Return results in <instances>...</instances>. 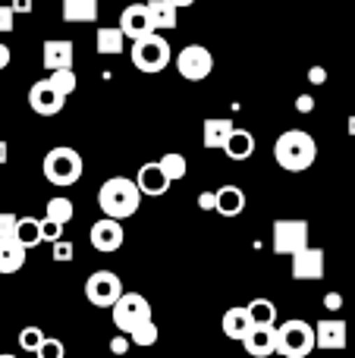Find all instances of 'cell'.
<instances>
[{
    "mask_svg": "<svg viewBox=\"0 0 355 358\" xmlns=\"http://www.w3.org/2000/svg\"><path fill=\"white\" fill-rule=\"evenodd\" d=\"M13 13H25V16H29V13H31V6H35V3H31V0H13Z\"/></svg>",
    "mask_w": 355,
    "mask_h": 358,
    "instance_id": "7bdbcfd3",
    "label": "cell"
},
{
    "mask_svg": "<svg viewBox=\"0 0 355 358\" xmlns=\"http://www.w3.org/2000/svg\"><path fill=\"white\" fill-rule=\"evenodd\" d=\"M308 248V220H277L274 223V252L299 255Z\"/></svg>",
    "mask_w": 355,
    "mask_h": 358,
    "instance_id": "9c48e42d",
    "label": "cell"
},
{
    "mask_svg": "<svg viewBox=\"0 0 355 358\" xmlns=\"http://www.w3.org/2000/svg\"><path fill=\"white\" fill-rule=\"evenodd\" d=\"M214 69V54L201 44H186V48L176 54V73L186 82H205Z\"/></svg>",
    "mask_w": 355,
    "mask_h": 358,
    "instance_id": "ba28073f",
    "label": "cell"
},
{
    "mask_svg": "<svg viewBox=\"0 0 355 358\" xmlns=\"http://www.w3.org/2000/svg\"><path fill=\"white\" fill-rule=\"evenodd\" d=\"M48 79H50V85H54L57 92L63 94V98H69V94L75 92V73H73V69H60V73H50Z\"/></svg>",
    "mask_w": 355,
    "mask_h": 358,
    "instance_id": "4dcf8cb0",
    "label": "cell"
},
{
    "mask_svg": "<svg viewBox=\"0 0 355 358\" xmlns=\"http://www.w3.org/2000/svg\"><path fill=\"white\" fill-rule=\"evenodd\" d=\"M129 340H132V346H142V349L145 346H154V343H157V324L154 321H145L142 327L132 330Z\"/></svg>",
    "mask_w": 355,
    "mask_h": 358,
    "instance_id": "f546056e",
    "label": "cell"
},
{
    "mask_svg": "<svg viewBox=\"0 0 355 358\" xmlns=\"http://www.w3.org/2000/svg\"><path fill=\"white\" fill-rule=\"evenodd\" d=\"M98 204H101V210H104V217L126 220V217H132L138 210V204H142V189H138L136 179L110 176L98 189Z\"/></svg>",
    "mask_w": 355,
    "mask_h": 358,
    "instance_id": "6da1fadb",
    "label": "cell"
},
{
    "mask_svg": "<svg viewBox=\"0 0 355 358\" xmlns=\"http://www.w3.org/2000/svg\"><path fill=\"white\" fill-rule=\"evenodd\" d=\"M226 157L230 161H249L252 155H255V136L252 132H245V129H236L230 136V142H226Z\"/></svg>",
    "mask_w": 355,
    "mask_h": 358,
    "instance_id": "d4e9b609",
    "label": "cell"
},
{
    "mask_svg": "<svg viewBox=\"0 0 355 358\" xmlns=\"http://www.w3.org/2000/svg\"><path fill=\"white\" fill-rule=\"evenodd\" d=\"M123 280L113 271H94L92 277L85 280V299L94 305V308H113L123 296Z\"/></svg>",
    "mask_w": 355,
    "mask_h": 358,
    "instance_id": "52a82bcc",
    "label": "cell"
},
{
    "mask_svg": "<svg viewBox=\"0 0 355 358\" xmlns=\"http://www.w3.org/2000/svg\"><path fill=\"white\" fill-rule=\"evenodd\" d=\"M324 277V252L308 245L305 252L293 255V280H321Z\"/></svg>",
    "mask_w": 355,
    "mask_h": 358,
    "instance_id": "9a60e30c",
    "label": "cell"
},
{
    "mask_svg": "<svg viewBox=\"0 0 355 358\" xmlns=\"http://www.w3.org/2000/svg\"><path fill=\"white\" fill-rule=\"evenodd\" d=\"M296 110H299V113H312L314 110V98H312V94H299V98H296Z\"/></svg>",
    "mask_w": 355,
    "mask_h": 358,
    "instance_id": "ab89813d",
    "label": "cell"
},
{
    "mask_svg": "<svg viewBox=\"0 0 355 358\" xmlns=\"http://www.w3.org/2000/svg\"><path fill=\"white\" fill-rule=\"evenodd\" d=\"M233 132H236V126H233L230 120L211 117V120H205V126H201V142H205L208 148H226Z\"/></svg>",
    "mask_w": 355,
    "mask_h": 358,
    "instance_id": "d6986e66",
    "label": "cell"
},
{
    "mask_svg": "<svg viewBox=\"0 0 355 358\" xmlns=\"http://www.w3.org/2000/svg\"><path fill=\"white\" fill-rule=\"evenodd\" d=\"M16 239L22 242L25 248H35L38 242H44V239H41V220H35V217H19V233H16Z\"/></svg>",
    "mask_w": 355,
    "mask_h": 358,
    "instance_id": "4316f807",
    "label": "cell"
},
{
    "mask_svg": "<svg viewBox=\"0 0 355 358\" xmlns=\"http://www.w3.org/2000/svg\"><path fill=\"white\" fill-rule=\"evenodd\" d=\"M129 346H132L129 336H113V340H110V355H113V358L126 355V352H129Z\"/></svg>",
    "mask_w": 355,
    "mask_h": 358,
    "instance_id": "8d00e7d4",
    "label": "cell"
},
{
    "mask_svg": "<svg viewBox=\"0 0 355 358\" xmlns=\"http://www.w3.org/2000/svg\"><path fill=\"white\" fill-rule=\"evenodd\" d=\"M113 327L123 336H129L136 327H142L145 321H151V302L142 292H123L119 302L113 305Z\"/></svg>",
    "mask_w": 355,
    "mask_h": 358,
    "instance_id": "8992f818",
    "label": "cell"
},
{
    "mask_svg": "<svg viewBox=\"0 0 355 358\" xmlns=\"http://www.w3.org/2000/svg\"><path fill=\"white\" fill-rule=\"evenodd\" d=\"M346 334H349V327H346V321H340V317H324V321L314 324V336H318V349H324V352H340V349H346Z\"/></svg>",
    "mask_w": 355,
    "mask_h": 358,
    "instance_id": "4fadbf2b",
    "label": "cell"
},
{
    "mask_svg": "<svg viewBox=\"0 0 355 358\" xmlns=\"http://www.w3.org/2000/svg\"><path fill=\"white\" fill-rule=\"evenodd\" d=\"M308 79H312L314 85H324V82H327V73H324V66H312V73H308Z\"/></svg>",
    "mask_w": 355,
    "mask_h": 358,
    "instance_id": "b9f144b4",
    "label": "cell"
},
{
    "mask_svg": "<svg viewBox=\"0 0 355 358\" xmlns=\"http://www.w3.org/2000/svg\"><path fill=\"white\" fill-rule=\"evenodd\" d=\"M170 3H173V6H176V10H182V6H192V3H195V0H170Z\"/></svg>",
    "mask_w": 355,
    "mask_h": 358,
    "instance_id": "bcb514c9",
    "label": "cell"
},
{
    "mask_svg": "<svg viewBox=\"0 0 355 358\" xmlns=\"http://www.w3.org/2000/svg\"><path fill=\"white\" fill-rule=\"evenodd\" d=\"M318 349V336H314V327L308 321H283L277 327V352L283 358H305Z\"/></svg>",
    "mask_w": 355,
    "mask_h": 358,
    "instance_id": "277c9868",
    "label": "cell"
},
{
    "mask_svg": "<svg viewBox=\"0 0 355 358\" xmlns=\"http://www.w3.org/2000/svg\"><path fill=\"white\" fill-rule=\"evenodd\" d=\"M25 252H29V248H25L19 239H0V273L22 271Z\"/></svg>",
    "mask_w": 355,
    "mask_h": 358,
    "instance_id": "ffe728a7",
    "label": "cell"
},
{
    "mask_svg": "<svg viewBox=\"0 0 355 358\" xmlns=\"http://www.w3.org/2000/svg\"><path fill=\"white\" fill-rule=\"evenodd\" d=\"M13 19H16V13H13V6H0V35H6V31H13Z\"/></svg>",
    "mask_w": 355,
    "mask_h": 358,
    "instance_id": "74e56055",
    "label": "cell"
},
{
    "mask_svg": "<svg viewBox=\"0 0 355 358\" xmlns=\"http://www.w3.org/2000/svg\"><path fill=\"white\" fill-rule=\"evenodd\" d=\"M44 340H48V336H44L41 327H22V334H19V346H22L25 352H38Z\"/></svg>",
    "mask_w": 355,
    "mask_h": 358,
    "instance_id": "1f68e13d",
    "label": "cell"
},
{
    "mask_svg": "<svg viewBox=\"0 0 355 358\" xmlns=\"http://www.w3.org/2000/svg\"><path fill=\"white\" fill-rule=\"evenodd\" d=\"M41 239L50 242V245H54V242H60V239H63V227L44 217V220H41Z\"/></svg>",
    "mask_w": 355,
    "mask_h": 358,
    "instance_id": "e575fe53",
    "label": "cell"
},
{
    "mask_svg": "<svg viewBox=\"0 0 355 358\" xmlns=\"http://www.w3.org/2000/svg\"><path fill=\"white\" fill-rule=\"evenodd\" d=\"M245 352L252 358H268L277 352V327H255L249 336L242 340Z\"/></svg>",
    "mask_w": 355,
    "mask_h": 358,
    "instance_id": "e0dca14e",
    "label": "cell"
},
{
    "mask_svg": "<svg viewBox=\"0 0 355 358\" xmlns=\"http://www.w3.org/2000/svg\"><path fill=\"white\" fill-rule=\"evenodd\" d=\"M245 308H249L255 327H274L277 324V305L270 302V299H252Z\"/></svg>",
    "mask_w": 355,
    "mask_h": 358,
    "instance_id": "484cf974",
    "label": "cell"
},
{
    "mask_svg": "<svg viewBox=\"0 0 355 358\" xmlns=\"http://www.w3.org/2000/svg\"><path fill=\"white\" fill-rule=\"evenodd\" d=\"M44 179H48L50 185H60V189H66V185H75L82 179V170H85V161H82V155L75 148H66V145H60V148H50L48 155H44Z\"/></svg>",
    "mask_w": 355,
    "mask_h": 358,
    "instance_id": "3957f363",
    "label": "cell"
},
{
    "mask_svg": "<svg viewBox=\"0 0 355 358\" xmlns=\"http://www.w3.org/2000/svg\"><path fill=\"white\" fill-rule=\"evenodd\" d=\"M10 60H13L10 48H6V44H0V69H6V66H10Z\"/></svg>",
    "mask_w": 355,
    "mask_h": 358,
    "instance_id": "ee69618b",
    "label": "cell"
},
{
    "mask_svg": "<svg viewBox=\"0 0 355 358\" xmlns=\"http://www.w3.org/2000/svg\"><path fill=\"white\" fill-rule=\"evenodd\" d=\"M318 157V142L302 129H287L280 138L274 142V161L280 164L289 173H302L308 170Z\"/></svg>",
    "mask_w": 355,
    "mask_h": 358,
    "instance_id": "7a4b0ae2",
    "label": "cell"
},
{
    "mask_svg": "<svg viewBox=\"0 0 355 358\" xmlns=\"http://www.w3.org/2000/svg\"><path fill=\"white\" fill-rule=\"evenodd\" d=\"M73 57H75V48H73V41H66V38H50V41H44L41 63L48 73L73 69Z\"/></svg>",
    "mask_w": 355,
    "mask_h": 358,
    "instance_id": "5bb4252c",
    "label": "cell"
},
{
    "mask_svg": "<svg viewBox=\"0 0 355 358\" xmlns=\"http://www.w3.org/2000/svg\"><path fill=\"white\" fill-rule=\"evenodd\" d=\"M346 129H349V136H355V117H349V126H346Z\"/></svg>",
    "mask_w": 355,
    "mask_h": 358,
    "instance_id": "7dc6e473",
    "label": "cell"
},
{
    "mask_svg": "<svg viewBox=\"0 0 355 358\" xmlns=\"http://www.w3.org/2000/svg\"><path fill=\"white\" fill-rule=\"evenodd\" d=\"M19 233V217L10 210H0V239H16Z\"/></svg>",
    "mask_w": 355,
    "mask_h": 358,
    "instance_id": "d6a6232c",
    "label": "cell"
},
{
    "mask_svg": "<svg viewBox=\"0 0 355 358\" xmlns=\"http://www.w3.org/2000/svg\"><path fill=\"white\" fill-rule=\"evenodd\" d=\"M35 355H38V358H63V355H66V346H63L57 336H48V340L41 343V349H38Z\"/></svg>",
    "mask_w": 355,
    "mask_h": 358,
    "instance_id": "836d02e7",
    "label": "cell"
},
{
    "mask_svg": "<svg viewBox=\"0 0 355 358\" xmlns=\"http://www.w3.org/2000/svg\"><path fill=\"white\" fill-rule=\"evenodd\" d=\"M148 16H151L154 31L176 29V6L170 3V0H151V3H148Z\"/></svg>",
    "mask_w": 355,
    "mask_h": 358,
    "instance_id": "cb8c5ba5",
    "label": "cell"
},
{
    "mask_svg": "<svg viewBox=\"0 0 355 358\" xmlns=\"http://www.w3.org/2000/svg\"><path fill=\"white\" fill-rule=\"evenodd\" d=\"M220 327H224L226 340H239V343H242L245 336L255 330V321H252L249 308H230L224 315V324H220Z\"/></svg>",
    "mask_w": 355,
    "mask_h": 358,
    "instance_id": "ac0fdd59",
    "label": "cell"
},
{
    "mask_svg": "<svg viewBox=\"0 0 355 358\" xmlns=\"http://www.w3.org/2000/svg\"><path fill=\"white\" fill-rule=\"evenodd\" d=\"M245 210V192L239 185H220L217 189V214L239 217Z\"/></svg>",
    "mask_w": 355,
    "mask_h": 358,
    "instance_id": "44dd1931",
    "label": "cell"
},
{
    "mask_svg": "<svg viewBox=\"0 0 355 358\" xmlns=\"http://www.w3.org/2000/svg\"><path fill=\"white\" fill-rule=\"evenodd\" d=\"M0 358H19V355H6V352H3V355H0Z\"/></svg>",
    "mask_w": 355,
    "mask_h": 358,
    "instance_id": "c3c4849f",
    "label": "cell"
},
{
    "mask_svg": "<svg viewBox=\"0 0 355 358\" xmlns=\"http://www.w3.org/2000/svg\"><path fill=\"white\" fill-rule=\"evenodd\" d=\"M170 60H173L170 41L164 35H157V31H151V35L132 41V63H136L138 73L154 76V73H161V69H167Z\"/></svg>",
    "mask_w": 355,
    "mask_h": 358,
    "instance_id": "5b68a950",
    "label": "cell"
},
{
    "mask_svg": "<svg viewBox=\"0 0 355 358\" xmlns=\"http://www.w3.org/2000/svg\"><path fill=\"white\" fill-rule=\"evenodd\" d=\"M50 255H54V261H69L75 255V245L73 242H66V239H60V242L50 245Z\"/></svg>",
    "mask_w": 355,
    "mask_h": 358,
    "instance_id": "d590c367",
    "label": "cell"
},
{
    "mask_svg": "<svg viewBox=\"0 0 355 358\" xmlns=\"http://www.w3.org/2000/svg\"><path fill=\"white\" fill-rule=\"evenodd\" d=\"M73 214H75V208H73V201L69 198H50L48 201V220H54V223H60V227H66L69 220H73Z\"/></svg>",
    "mask_w": 355,
    "mask_h": 358,
    "instance_id": "83f0119b",
    "label": "cell"
},
{
    "mask_svg": "<svg viewBox=\"0 0 355 358\" xmlns=\"http://www.w3.org/2000/svg\"><path fill=\"white\" fill-rule=\"evenodd\" d=\"M157 164H161V170H164V173H167L170 182H176V179H182V176L189 173V161H186V157H182V155H176V151H170V155H164Z\"/></svg>",
    "mask_w": 355,
    "mask_h": 358,
    "instance_id": "f1b7e54d",
    "label": "cell"
},
{
    "mask_svg": "<svg viewBox=\"0 0 355 358\" xmlns=\"http://www.w3.org/2000/svg\"><path fill=\"white\" fill-rule=\"evenodd\" d=\"M324 308L327 311H340V308H343V296H340V292H327V296H324Z\"/></svg>",
    "mask_w": 355,
    "mask_h": 358,
    "instance_id": "60d3db41",
    "label": "cell"
},
{
    "mask_svg": "<svg viewBox=\"0 0 355 358\" xmlns=\"http://www.w3.org/2000/svg\"><path fill=\"white\" fill-rule=\"evenodd\" d=\"M94 44H98V54L104 57H117L126 50V35L119 25H104V29H98V38H94Z\"/></svg>",
    "mask_w": 355,
    "mask_h": 358,
    "instance_id": "7402d4cb",
    "label": "cell"
},
{
    "mask_svg": "<svg viewBox=\"0 0 355 358\" xmlns=\"http://www.w3.org/2000/svg\"><path fill=\"white\" fill-rule=\"evenodd\" d=\"M119 29L129 41H138V38L151 35L154 25H151V16H148V3H129L123 13H119Z\"/></svg>",
    "mask_w": 355,
    "mask_h": 358,
    "instance_id": "7c38bea8",
    "label": "cell"
},
{
    "mask_svg": "<svg viewBox=\"0 0 355 358\" xmlns=\"http://www.w3.org/2000/svg\"><path fill=\"white\" fill-rule=\"evenodd\" d=\"M29 107L38 117H57V113L66 107V98L50 85V79H38L35 85L29 88Z\"/></svg>",
    "mask_w": 355,
    "mask_h": 358,
    "instance_id": "30bf717a",
    "label": "cell"
},
{
    "mask_svg": "<svg viewBox=\"0 0 355 358\" xmlns=\"http://www.w3.org/2000/svg\"><path fill=\"white\" fill-rule=\"evenodd\" d=\"M6 157H10V151H6V142L0 138V164H6Z\"/></svg>",
    "mask_w": 355,
    "mask_h": 358,
    "instance_id": "f6af8a7d",
    "label": "cell"
},
{
    "mask_svg": "<svg viewBox=\"0 0 355 358\" xmlns=\"http://www.w3.org/2000/svg\"><path fill=\"white\" fill-rule=\"evenodd\" d=\"M126 233H123V223L113 220V217H101L98 223H92V229H88V242H92L94 252H117L119 245H123Z\"/></svg>",
    "mask_w": 355,
    "mask_h": 358,
    "instance_id": "8fae6325",
    "label": "cell"
},
{
    "mask_svg": "<svg viewBox=\"0 0 355 358\" xmlns=\"http://www.w3.org/2000/svg\"><path fill=\"white\" fill-rule=\"evenodd\" d=\"M98 0H63V22H94Z\"/></svg>",
    "mask_w": 355,
    "mask_h": 358,
    "instance_id": "603a6c76",
    "label": "cell"
},
{
    "mask_svg": "<svg viewBox=\"0 0 355 358\" xmlns=\"http://www.w3.org/2000/svg\"><path fill=\"white\" fill-rule=\"evenodd\" d=\"M136 182H138V189H142V195H151V198H157V195H164V192L170 189V179L167 173L161 170V164H142L138 167V173H136Z\"/></svg>",
    "mask_w": 355,
    "mask_h": 358,
    "instance_id": "2e32d148",
    "label": "cell"
},
{
    "mask_svg": "<svg viewBox=\"0 0 355 358\" xmlns=\"http://www.w3.org/2000/svg\"><path fill=\"white\" fill-rule=\"evenodd\" d=\"M198 208L201 210H217V192H201V195H198Z\"/></svg>",
    "mask_w": 355,
    "mask_h": 358,
    "instance_id": "f35d334b",
    "label": "cell"
}]
</instances>
